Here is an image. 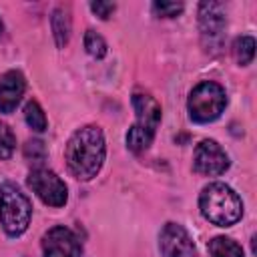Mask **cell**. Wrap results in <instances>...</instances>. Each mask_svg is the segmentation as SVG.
<instances>
[{
  "mask_svg": "<svg viewBox=\"0 0 257 257\" xmlns=\"http://www.w3.org/2000/svg\"><path fill=\"white\" fill-rule=\"evenodd\" d=\"M84 48L92 58H104L108 52V46L104 42V38L100 34H96L94 30H86L84 34Z\"/></svg>",
  "mask_w": 257,
  "mask_h": 257,
  "instance_id": "2e32d148",
  "label": "cell"
},
{
  "mask_svg": "<svg viewBox=\"0 0 257 257\" xmlns=\"http://www.w3.org/2000/svg\"><path fill=\"white\" fill-rule=\"evenodd\" d=\"M233 56L237 60V64L247 66L251 64L253 56H255V40L253 36H239L233 42Z\"/></svg>",
  "mask_w": 257,
  "mask_h": 257,
  "instance_id": "9a60e30c",
  "label": "cell"
},
{
  "mask_svg": "<svg viewBox=\"0 0 257 257\" xmlns=\"http://www.w3.org/2000/svg\"><path fill=\"white\" fill-rule=\"evenodd\" d=\"M42 253L44 257H82V245L74 231L64 225H56L44 233Z\"/></svg>",
  "mask_w": 257,
  "mask_h": 257,
  "instance_id": "9c48e42d",
  "label": "cell"
},
{
  "mask_svg": "<svg viewBox=\"0 0 257 257\" xmlns=\"http://www.w3.org/2000/svg\"><path fill=\"white\" fill-rule=\"evenodd\" d=\"M133 108H135L137 120L126 133V147L128 151L139 155L151 147L157 135V128L161 124L163 112H161V104L151 94L141 92V90L133 94Z\"/></svg>",
  "mask_w": 257,
  "mask_h": 257,
  "instance_id": "3957f363",
  "label": "cell"
},
{
  "mask_svg": "<svg viewBox=\"0 0 257 257\" xmlns=\"http://www.w3.org/2000/svg\"><path fill=\"white\" fill-rule=\"evenodd\" d=\"M52 32H54V40H56V46L62 48L68 38H70V18H68V12L64 8H56L52 12Z\"/></svg>",
  "mask_w": 257,
  "mask_h": 257,
  "instance_id": "4fadbf2b",
  "label": "cell"
},
{
  "mask_svg": "<svg viewBox=\"0 0 257 257\" xmlns=\"http://www.w3.org/2000/svg\"><path fill=\"white\" fill-rule=\"evenodd\" d=\"M199 209L201 215L217 227H231L243 217L241 197L229 185L219 181L203 187L199 195Z\"/></svg>",
  "mask_w": 257,
  "mask_h": 257,
  "instance_id": "7a4b0ae2",
  "label": "cell"
},
{
  "mask_svg": "<svg viewBox=\"0 0 257 257\" xmlns=\"http://www.w3.org/2000/svg\"><path fill=\"white\" fill-rule=\"evenodd\" d=\"M14 149H16V137H14L12 128L0 120V159L2 161L10 159Z\"/></svg>",
  "mask_w": 257,
  "mask_h": 257,
  "instance_id": "e0dca14e",
  "label": "cell"
},
{
  "mask_svg": "<svg viewBox=\"0 0 257 257\" xmlns=\"http://www.w3.org/2000/svg\"><path fill=\"white\" fill-rule=\"evenodd\" d=\"M2 32H4V24H2V20H0V36H2Z\"/></svg>",
  "mask_w": 257,
  "mask_h": 257,
  "instance_id": "44dd1931",
  "label": "cell"
},
{
  "mask_svg": "<svg viewBox=\"0 0 257 257\" xmlns=\"http://www.w3.org/2000/svg\"><path fill=\"white\" fill-rule=\"evenodd\" d=\"M227 28L225 12L217 2H201L199 4V30L205 50L215 52L223 44V34Z\"/></svg>",
  "mask_w": 257,
  "mask_h": 257,
  "instance_id": "52a82bcc",
  "label": "cell"
},
{
  "mask_svg": "<svg viewBox=\"0 0 257 257\" xmlns=\"http://www.w3.org/2000/svg\"><path fill=\"white\" fill-rule=\"evenodd\" d=\"M159 249L163 257H199L189 231L179 223H167L161 229Z\"/></svg>",
  "mask_w": 257,
  "mask_h": 257,
  "instance_id": "30bf717a",
  "label": "cell"
},
{
  "mask_svg": "<svg viewBox=\"0 0 257 257\" xmlns=\"http://www.w3.org/2000/svg\"><path fill=\"white\" fill-rule=\"evenodd\" d=\"M44 145H42V141H28V145H26V149H24V155L26 157H30L32 155V159H38V157H42L44 159Z\"/></svg>",
  "mask_w": 257,
  "mask_h": 257,
  "instance_id": "ffe728a7",
  "label": "cell"
},
{
  "mask_svg": "<svg viewBox=\"0 0 257 257\" xmlns=\"http://www.w3.org/2000/svg\"><path fill=\"white\" fill-rule=\"evenodd\" d=\"M28 187L48 207H64L68 201V189L64 181L50 169H34L28 175Z\"/></svg>",
  "mask_w": 257,
  "mask_h": 257,
  "instance_id": "8992f818",
  "label": "cell"
},
{
  "mask_svg": "<svg viewBox=\"0 0 257 257\" xmlns=\"http://www.w3.org/2000/svg\"><path fill=\"white\" fill-rule=\"evenodd\" d=\"M207 251L211 257H243V249L229 237H213L207 243Z\"/></svg>",
  "mask_w": 257,
  "mask_h": 257,
  "instance_id": "7c38bea8",
  "label": "cell"
},
{
  "mask_svg": "<svg viewBox=\"0 0 257 257\" xmlns=\"http://www.w3.org/2000/svg\"><path fill=\"white\" fill-rule=\"evenodd\" d=\"M153 12L161 18H175L177 14L183 12L181 2H153Z\"/></svg>",
  "mask_w": 257,
  "mask_h": 257,
  "instance_id": "ac0fdd59",
  "label": "cell"
},
{
  "mask_svg": "<svg viewBox=\"0 0 257 257\" xmlns=\"http://www.w3.org/2000/svg\"><path fill=\"white\" fill-rule=\"evenodd\" d=\"M225 106H227V92L221 84L213 80L199 82L187 98V110L191 120L201 124L217 120L225 110Z\"/></svg>",
  "mask_w": 257,
  "mask_h": 257,
  "instance_id": "5b68a950",
  "label": "cell"
},
{
  "mask_svg": "<svg viewBox=\"0 0 257 257\" xmlns=\"http://www.w3.org/2000/svg\"><path fill=\"white\" fill-rule=\"evenodd\" d=\"M193 169L205 177H219L229 169V157L217 141L205 139L195 147Z\"/></svg>",
  "mask_w": 257,
  "mask_h": 257,
  "instance_id": "ba28073f",
  "label": "cell"
},
{
  "mask_svg": "<svg viewBox=\"0 0 257 257\" xmlns=\"http://www.w3.org/2000/svg\"><path fill=\"white\" fill-rule=\"evenodd\" d=\"M32 217V205L30 199L14 185V183H2L0 185V225L8 237L22 235Z\"/></svg>",
  "mask_w": 257,
  "mask_h": 257,
  "instance_id": "277c9868",
  "label": "cell"
},
{
  "mask_svg": "<svg viewBox=\"0 0 257 257\" xmlns=\"http://www.w3.org/2000/svg\"><path fill=\"white\" fill-rule=\"evenodd\" d=\"M26 78L20 70H8L0 76V112H12L22 100Z\"/></svg>",
  "mask_w": 257,
  "mask_h": 257,
  "instance_id": "8fae6325",
  "label": "cell"
},
{
  "mask_svg": "<svg viewBox=\"0 0 257 257\" xmlns=\"http://www.w3.org/2000/svg\"><path fill=\"white\" fill-rule=\"evenodd\" d=\"M106 157V143L100 126L86 124L72 133L64 149V161L70 175L78 181H90L98 175Z\"/></svg>",
  "mask_w": 257,
  "mask_h": 257,
  "instance_id": "6da1fadb",
  "label": "cell"
},
{
  "mask_svg": "<svg viewBox=\"0 0 257 257\" xmlns=\"http://www.w3.org/2000/svg\"><path fill=\"white\" fill-rule=\"evenodd\" d=\"M24 120H26V124H28L32 131H36V133H42V131H46V126H48L46 114H44L42 106H40L36 100H28V102L24 104Z\"/></svg>",
  "mask_w": 257,
  "mask_h": 257,
  "instance_id": "5bb4252c",
  "label": "cell"
},
{
  "mask_svg": "<svg viewBox=\"0 0 257 257\" xmlns=\"http://www.w3.org/2000/svg\"><path fill=\"white\" fill-rule=\"evenodd\" d=\"M114 4L112 2H90V10L96 14V16H100L102 20H106V18H110V14L114 12Z\"/></svg>",
  "mask_w": 257,
  "mask_h": 257,
  "instance_id": "d6986e66",
  "label": "cell"
}]
</instances>
